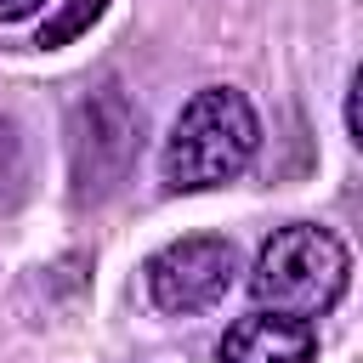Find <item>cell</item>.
<instances>
[{"instance_id": "cell-1", "label": "cell", "mask_w": 363, "mask_h": 363, "mask_svg": "<svg viewBox=\"0 0 363 363\" xmlns=\"http://www.w3.org/2000/svg\"><path fill=\"white\" fill-rule=\"evenodd\" d=\"M255 142H261V125H255V108L244 102V91L210 85L176 113L164 153H159V176L170 193L221 187L255 159Z\"/></svg>"}, {"instance_id": "cell-2", "label": "cell", "mask_w": 363, "mask_h": 363, "mask_svg": "<svg viewBox=\"0 0 363 363\" xmlns=\"http://www.w3.org/2000/svg\"><path fill=\"white\" fill-rule=\"evenodd\" d=\"M346 278H352L346 244L329 227L295 221V227H278L261 244L255 272H250V295H255L261 312H278V318H301L306 323V318L329 312L346 295Z\"/></svg>"}, {"instance_id": "cell-3", "label": "cell", "mask_w": 363, "mask_h": 363, "mask_svg": "<svg viewBox=\"0 0 363 363\" xmlns=\"http://www.w3.org/2000/svg\"><path fill=\"white\" fill-rule=\"evenodd\" d=\"M142 153V108L119 85H96L68 108V182L79 204L108 199Z\"/></svg>"}, {"instance_id": "cell-4", "label": "cell", "mask_w": 363, "mask_h": 363, "mask_svg": "<svg viewBox=\"0 0 363 363\" xmlns=\"http://www.w3.org/2000/svg\"><path fill=\"white\" fill-rule=\"evenodd\" d=\"M233 272H238V255L227 238H210V233H193V238H176L164 244L159 255H147V295L159 312H210L227 289H233Z\"/></svg>"}, {"instance_id": "cell-5", "label": "cell", "mask_w": 363, "mask_h": 363, "mask_svg": "<svg viewBox=\"0 0 363 363\" xmlns=\"http://www.w3.org/2000/svg\"><path fill=\"white\" fill-rule=\"evenodd\" d=\"M312 323L278 318V312H250L221 335V363H312Z\"/></svg>"}, {"instance_id": "cell-6", "label": "cell", "mask_w": 363, "mask_h": 363, "mask_svg": "<svg viewBox=\"0 0 363 363\" xmlns=\"http://www.w3.org/2000/svg\"><path fill=\"white\" fill-rule=\"evenodd\" d=\"M102 11H108V0H68V6H62V11H57V17L45 23V28H40V40H34V45L57 51V45L79 40V34H85V28H91V23L102 17Z\"/></svg>"}, {"instance_id": "cell-7", "label": "cell", "mask_w": 363, "mask_h": 363, "mask_svg": "<svg viewBox=\"0 0 363 363\" xmlns=\"http://www.w3.org/2000/svg\"><path fill=\"white\" fill-rule=\"evenodd\" d=\"M45 0H0V23H17V17H28V11H40Z\"/></svg>"}, {"instance_id": "cell-8", "label": "cell", "mask_w": 363, "mask_h": 363, "mask_svg": "<svg viewBox=\"0 0 363 363\" xmlns=\"http://www.w3.org/2000/svg\"><path fill=\"white\" fill-rule=\"evenodd\" d=\"M6 147H11V136H6V119H0V159H6Z\"/></svg>"}]
</instances>
